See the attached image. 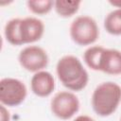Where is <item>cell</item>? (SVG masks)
<instances>
[{"instance_id": "1", "label": "cell", "mask_w": 121, "mask_h": 121, "mask_svg": "<svg viewBox=\"0 0 121 121\" xmlns=\"http://www.w3.org/2000/svg\"><path fill=\"white\" fill-rule=\"evenodd\" d=\"M56 73L60 83L70 91L79 92L87 86L89 81L87 70L73 55H65L58 60Z\"/></svg>"}, {"instance_id": "2", "label": "cell", "mask_w": 121, "mask_h": 121, "mask_svg": "<svg viewBox=\"0 0 121 121\" xmlns=\"http://www.w3.org/2000/svg\"><path fill=\"white\" fill-rule=\"evenodd\" d=\"M91 102L94 112L98 116H110L121 102V87L112 81L102 82L94 90Z\"/></svg>"}, {"instance_id": "3", "label": "cell", "mask_w": 121, "mask_h": 121, "mask_svg": "<svg viewBox=\"0 0 121 121\" xmlns=\"http://www.w3.org/2000/svg\"><path fill=\"white\" fill-rule=\"evenodd\" d=\"M69 34L75 43L85 46L96 42L99 37V28L95 19L87 15H81L71 23Z\"/></svg>"}, {"instance_id": "4", "label": "cell", "mask_w": 121, "mask_h": 121, "mask_svg": "<svg viewBox=\"0 0 121 121\" xmlns=\"http://www.w3.org/2000/svg\"><path fill=\"white\" fill-rule=\"evenodd\" d=\"M27 95L23 81L14 78H4L0 80V102L4 106L16 107L22 104Z\"/></svg>"}, {"instance_id": "5", "label": "cell", "mask_w": 121, "mask_h": 121, "mask_svg": "<svg viewBox=\"0 0 121 121\" xmlns=\"http://www.w3.org/2000/svg\"><path fill=\"white\" fill-rule=\"evenodd\" d=\"M50 109L56 117L68 120L78 112L79 100L74 93L61 91L57 93L51 99Z\"/></svg>"}, {"instance_id": "6", "label": "cell", "mask_w": 121, "mask_h": 121, "mask_svg": "<svg viewBox=\"0 0 121 121\" xmlns=\"http://www.w3.org/2000/svg\"><path fill=\"white\" fill-rule=\"evenodd\" d=\"M18 60L25 70L32 73L43 71L49 62L46 51L38 45H29L23 48L19 53Z\"/></svg>"}, {"instance_id": "7", "label": "cell", "mask_w": 121, "mask_h": 121, "mask_svg": "<svg viewBox=\"0 0 121 121\" xmlns=\"http://www.w3.org/2000/svg\"><path fill=\"white\" fill-rule=\"evenodd\" d=\"M19 32L23 44L32 43L41 40L43 37L44 24L36 17H26L20 21Z\"/></svg>"}, {"instance_id": "8", "label": "cell", "mask_w": 121, "mask_h": 121, "mask_svg": "<svg viewBox=\"0 0 121 121\" xmlns=\"http://www.w3.org/2000/svg\"><path fill=\"white\" fill-rule=\"evenodd\" d=\"M30 88L32 93L37 96H49L55 89L54 77L51 73L44 70L34 73L30 80Z\"/></svg>"}, {"instance_id": "9", "label": "cell", "mask_w": 121, "mask_h": 121, "mask_svg": "<svg viewBox=\"0 0 121 121\" xmlns=\"http://www.w3.org/2000/svg\"><path fill=\"white\" fill-rule=\"evenodd\" d=\"M98 71L108 75H121V52L117 49L104 48L99 61Z\"/></svg>"}, {"instance_id": "10", "label": "cell", "mask_w": 121, "mask_h": 121, "mask_svg": "<svg viewBox=\"0 0 121 121\" xmlns=\"http://www.w3.org/2000/svg\"><path fill=\"white\" fill-rule=\"evenodd\" d=\"M104 28L111 35H121V9L108 13L104 19Z\"/></svg>"}, {"instance_id": "11", "label": "cell", "mask_w": 121, "mask_h": 121, "mask_svg": "<svg viewBox=\"0 0 121 121\" xmlns=\"http://www.w3.org/2000/svg\"><path fill=\"white\" fill-rule=\"evenodd\" d=\"M80 4H81L80 1L57 0L54 1V9L59 16L63 18H68L78 12Z\"/></svg>"}, {"instance_id": "12", "label": "cell", "mask_w": 121, "mask_h": 121, "mask_svg": "<svg viewBox=\"0 0 121 121\" xmlns=\"http://www.w3.org/2000/svg\"><path fill=\"white\" fill-rule=\"evenodd\" d=\"M21 18H13L7 22L4 28V35L6 40L12 45H22V41L20 38L19 25Z\"/></svg>"}, {"instance_id": "13", "label": "cell", "mask_w": 121, "mask_h": 121, "mask_svg": "<svg viewBox=\"0 0 121 121\" xmlns=\"http://www.w3.org/2000/svg\"><path fill=\"white\" fill-rule=\"evenodd\" d=\"M104 50L103 46L100 45H95V46H90L87 48L83 54V60L86 65L94 70V71H98L99 67V61H100V57L101 54Z\"/></svg>"}, {"instance_id": "14", "label": "cell", "mask_w": 121, "mask_h": 121, "mask_svg": "<svg viewBox=\"0 0 121 121\" xmlns=\"http://www.w3.org/2000/svg\"><path fill=\"white\" fill-rule=\"evenodd\" d=\"M28 9L37 15L47 14L54 8V1L52 0H29L26 2Z\"/></svg>"}, {"instance_id": "15", "label": "cell", "mask_w": 121, "mask_h": 121, "mask_svg": "<svg viewBox=\"0 0 121 121\" xmlns=\"http://www.w3.org/2000/svg\"><path fill=\"white\" fill-rule=\"evenodd\" d=\"M0 119H1V121H10L9 112L6 109V107L2 104H1V107H0Z\"/></svg>"}, {"instance_id": "16", "label": "cell", "mask_w": 121, "mask_h": 121, "mask_svg": "<svg viewBox=\"0 0 121 121\" xmlns=\"http://www.w3.org/2000/svg\"><path fill=\"white\" fill-rule=\"evenodd\" d=\"M73 121H95L91 116L89 115H85V114H82V115H78L77 116Z\"/></svg>"}, {"instance_id": "17", "label": "cell", "mask_w": 121, "mask_h": 121, "mask_svg": "<svg viewBox=\"0 0 121 121\" xmlns=\"http://www.w3.org/2000/svg\"><path fill=\"white\" fill-rule=\"evenodd\" d=\"M109 3L114 7H117L118 9H121V0H113V1H109Z\"/></svg>"}, {"instance_id": "18", "label": "cell", "mask_w": 121, "mask_h": 121, "mask_svg": "<svg viewBox=\"0 0 121 121\" xmlns=\"http://www.w3.org/2000/svg\"><path fill=\"white\" fill-rule=\"evenodd\" d=\"M120 121H121V117H120Z\"/></svg>"}]
</instances>
